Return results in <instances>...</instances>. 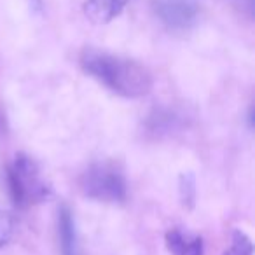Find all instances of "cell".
Wrapping results in <instances>:
<instances>
[{"label":"cell","instance_id":"cell-12","mask_svg":"<svg viewBox=\"0 0 255 255\" xmlns=\"http://www.w3.org/2000/svg\"><path fill=\"white\" fill-rule=\"evenodd\" d=\"M248 123H250V128H254V107H250V112H248Z\"/></svg>","mask_w":255,"mask_h":255},{"label":"cell","instance_id":"cell-6","mask_svg":"<svg viewBox=\"0 0 255 255\" xmlns=\"http://www.w3.org/2000/svg\"><path fill=\"white\" fill-rule=\"evenodd\" d=\"M128 0H88L84 14L95 25H107L123 12Z\"/></svg>","mask_w":255,"mask_h":255},{"label":"cell","instance_id":"cell-7","mask_svg":"<svg viewBox=\"0 0 255 255\" xmlns=\"http://www.w3.org/2000/svg\"><path fill=\"white\" fill-rule=\"evenodd\" d=\"M166 248L170 255H203L205 247L199 236H191L187 233H182L180 229L173 227L164 234Z\"/></svg>","mask_w":255,"mask_h":255},{"label":"cell","instance_id":"cell-9","mask_svg":"<svg viewBox=\"0 0 255 255\" xmlns=\"http://www.w3.org/2000/svg\"><path fill=\"white\" fill-rule=\"evenodd\" d=\"M180 199L182 205L192 208L196 199V182L191 173H184L180 177Z\"/></svg>","mask_w":255,"mask_h":255},{"label":"cell","instance_id":"cell-11","mask_svg":"<svg viewBox=\"0 0 255 255\" xmlns=\"http://www.w3.org/2000/svg\"><path fill=\"white\" fill-rule=\"evenodd\" d=\"M240 2H241V7H245L248 14H252V11H254V0H240Z\"/></svg>","mask_w":255,"mask_h":255},{"label":"cell","instance_id":"cell-8","mask_svg":"<svg viewBox=\"0 0 255 255\" xmlns=\"http://www.w3.org/2000/svg\"><path fill=\"white\" fill-rule=\"evenodd\" d=\"M222 255H254V245L247 233L234 229L231 234V245Z\"/></svg>","mask_w":255,"mask_h":255},{"label":"cell","instance_id":"cell-4","mask_svg":"<svg viewBox=\"0 0 255 255\" xmlns=\"http://www.w3.org/2000/svg\"><path fill=\"white\" fill-rule=\"evenodd\" d=\"M150 4L159 21L175 32L189 30L201 12V0H150Z\"/></svg>","mask_w":255,"mask_h":255},{"label":"cell","instance_id":"cell-3","mask_svg":"<svg viewBox=\"0 0 255 255\" xmlns=\"http://www.w3.org/2000/svg\"><path fill=\"white\" fill-rule=\"evenodd\" d=\"M82 194L103 203H123L128 196L124 173L114 161L93 163L79 178Z\"/></svg>","mask_w":255,"mask_h":255},{"label":"cell","instance_id":"cell-5","mask_svg":"<svg viewBox=\"0 0 255 255\" xmlns=\"http://www.w3.org/2000/svg\"><path fill=\"white\" fill-rule=\"evenodd\" d=\"M58 234H60L61 254L63 255H81L79 236L75 229V220L72 210L67 205H61L58 210Z\"/></svg>","mask_w":255,"mask_h":255},{"label":"cell","instance_id":"cell-2","mask_svg":"<svg viewBox=\"0 0 255 255\" xmlns=\"http://www.w3.org/2000/svg\"><path fill=\"white\" fill-rule=\"evenodd\" d=\"M7 184L12 201L21 208L39 205L46 201L53 189L42 175L40 166L26 154H16L14 161L7 170Z\"/></svg>","mask_w":255,"mask_h":255},{"label":"cell","instance_id":"cell-1","mask_svg":"<svg viewBox=\"0 0 255 255\" xmlns=\"http://www.w3.org/2000/svg\"><path fill=\"white\" fill-rule=\"evenodd\" d=\"M79 61L86 74L124 98H142L152 89L149 68L135 60L86 47Z\"/></svg>","mask_w":255,"mask_h":255},{"label":"cell","instance_id":"cell-10","mask_svg":"<svg viewBox=\"0 0 255 255\" xmlns=\"http://www.w3.org/2000/svg\"><path fill=\"white\" fill-rule=\"evenodd\" d=\"M12 219L9 217V213L0 212V247L7 245V241L12 236Z\"/></svg>","mask_w":255,"mask_h":255}]
</instances>
